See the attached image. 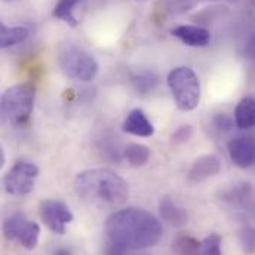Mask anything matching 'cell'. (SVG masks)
Segmentation results:
<instances>
[{
	"label": "cell",
	"mask_w": 255,
	"mask_h": 255,
	"mask_svg": "<svg viewBox=\"0 0 255 255\" xmlns=\"http://www.w3.org/2000/svg\"><path fill=\"white\" fill-rule=\"evenodd\" d=\"M124 130L127 133L135 135V136H151L154 133V127L145 116V113L139 109L132 110L127 116L124 122Z\"/></svg>",
	"instance_id": "7c38bea8"
},
{
	"label": "cell",
	"mask_w": 255,
	"mask_h": 255,
	"mask_svg": "<svg viewBox=\"0 0 255 255\" xmlns=\"http://www.w3.org/2000/svg\"><path fill=\"white\" fill-rule=\"evenodd\" d=\"M199 255H223V253H221V236L218 233L208 235L200 242Z\"/></svg>",
	"instance_id": "ffe728a7"
},
{
	"label": "cell",
	"mask_w": 255,
	"mask_h": 255,
	"mask_svg": "<svg viewBox=\"0 0 255 255\" xmlns=\"http://www.w3.org/2000/svg\"><path fill=\"white\" fill-rule=\"evenodd\" d=\"M60 65L68 77H73L80 82L94 80L100 70L98 63L92 55L74 45H67L61 51Z\"/></svg>",
	"instance_id": "5b68a950"
},
{
	"label": "cell",
	"mask_w": 255,
	"mask_h": 255,
	"mask_svg": "<svg viewBox=\"0 0 255 255\" xmlns=\"http://www.w3.org/2000/svg\"><path fill=\"white\" fill-rule=\"evenodd\" d=\"M39 175V168L34 163L18 162L4 175V190L13 196H25L34 190V183Z\"/></svg>",
	"instance_id": "52a82bcc"
},
{
	"label": "cell",
	"mask_w": 255,
	"mask_h": 255,
	"mask_svg": "<svg viewBox=\"0 0 255 255\" xmlns=\"http://www.w3.org/2000/svg\"><path fill=\"white\" fill-rule=\"evenodd\" d=\"M3 235L9 241L19 242L25 250L33 251L40 238V227L37 223L27 220L22 214H12L3 223Z\"/></svg>",
	"instance_id": "8992f818"
},
{
	"label": "cell",
	"mask_w": 255,
	"mask_h": 255,
	"mask_svg": "<svg viewBox=\"0 0 255 255\" xmlns=\"http://www.w3.org/2000/svg\"><path fill=\"white\" fill-rule=\"evenodd\" d=\"M36 86L31 82L18 83L6 89L0 100L1 113L15 125H24L34 107Z\"/></svg>",
	"instance_id": "3957f363"
},
{
	"label": "cell",
	"mask_w": 255,
	"mask_h": 255,
	"mask_svg": "<svg viewBox=\"0 0 255 255\" xmlns=\"http://www.w3.org/2000/svg\"><path fill=\"white\" fill-rule=\"evenodd\" d=\"M107 244L124 251H139L156 247L163 229L160 221L145 209L127 208L112 214L106 221Z\"/></svg>",
	"instance_id": "6da1fadb"
},
{
	"label": "cell",
	"mask_w": 255,
	"mask_h": 255,
	"mask_svg": "<svg viewBox=\"0 0 255 255\" xmlns=\"http://www.w3.org/2000/svg\"><path fill=\"white\" fill-rule=\"evenodd\" d=\"M150 154H151L150 148L144 144H129L124 151V157L133 168L144 166L150 160Z\"/></svg>",
	"instance_id": "2e32d148"
},
{
	"label": "cell",
	"mask_w": 255,
	"mask_h": 255,
	"mask_svg": "<svg viewBox=\"0 0 255 255\" xmlns=\"http://www.w3.org/2000/svg\"><path fill=\"white\" fill-rule=\"evenodd\" d=\"M168 86L172 92L177 107L181 112L197 109L202 97L200 82L190 67H177L168 74Z\"/></svg>",
	"instance_id": "277c9868"
},
{
	"label": "cell",
	"mask_w": 255,
	"mask_h": 255,
	"mask_svg": "<svg viewBox=\"0 0 255 255\" xmlns=\"http://www.w3.org/2000/svg\"><path fill=\"white\" fill-rule=\"evenodd\" d=\"M159 212L165 223L174 227H184L189 221L187 211L178 206L171 197H163L159 203Z\"/></svg>",
	"instance_id": "4fadbf2b"
},
{
	"label": "cell",
	"mask_w": 255,
	"mask_h": 255,
	"mask_svg": "<svg viewBox=\"0 0 255 255\" xmlns=\"http://www.w3.org/2000/svg\"><path fill=\"white\" fill-rule=\"evenodd\" d=\"M138 1H145V0H138Z\"/></svg>",
	"instance_id": "4316f807"
},
{
	"label": "cell",
	"mask_w": 255,
	"mask_h": 255,
	"mask_svg": "<svg viewBox=\"0 0 255 255\" xmlns=\"http://www.w3.org/2000/svg\"><path fill=\"white\" fill-rule=\"evenodd\" d=\"M245 55H247L248 60L255 61V36H253V37L248 40V43H247V46H245Z\"/></svg>",
	"instance_id": "603a6c76"
},
{
	"label": "cell",
	"mask_w": 255,
	"mask_h": 255,
	"mask_svg": "<svg viewBox=\"0 0 255 255\" xmlns=\"http://www.w3.org/2000/svg\"><path fill=\"white\" fill-rule=\"evenodd\" d=\"M235 124L239 129H251L255 127V100L247 97L239 101L235 109Z\"/></svg>",
	"instance_id": "5bb4252c"
},
{
	"label": "cell",
	"mask_w": 255,
	"mask_h": 255,
	"mask_svg": "<svg viewBox=\"0 0 255 255\" xmlns=\"http://www.w3.org/2000/svg\"><path fill=\"white\" fill-rule=\"evenodd\" d=\"M132 83H133V88H135L139 94H147V92H150L151 89H154V86L157 85V77H156L154 73L144 71V73L136 74V76L132 79Z\"/></svg>",
	"instance_id": "d6986e66"
},
{
	"label": "cell",
	"mask_w": 255,
	"mask_h": 255,
	"mask_svg": "<svg viewBox=\"0 0 255 255\" xmlns=\"http://www.w3.org/2000/svg\"><path fill=\"white\" fill-rule=\"evenodd\" d=\"M227 150L235 166L241 169H248L255 165V139L253 136H235L229 142Z\"/></svg>",
	"instance_id": "9c48e42d"
},
{
	"label": "cell",
	"mask_w": 255,
	"mask_h": 255,
	"mask_svg": "<svg viewBox=\"0 0 255 255\" xmlns=\"http://www.w3.org/2000/svg\"><path fill=\"white\" fill-rule=\"evenodd\" d=\"M200 242L189 235H178L172 242V250L177 255H199Z\"/></svg>",
	"instance_id": "e0dca14e"
},
{
	"label": "cell",
	"mask_w": 255,
	"mask_h": 255,
	"mask_svg": "<svg viewBox=\"0 0 255 255\" xmlns=\"http://www.w3.org/2000/svg\"><path fill=\"white\" fill-rule=\"evenodd\" d=\"M211 1H214V0H211Z\"/></svg>",
	"instance_id": "83f0119b"
},
{
	"label": "cell",
	"mask_w": 255,
	"mask_h": 255,
	"mask_svg": "<svg viewBox=\"0 0 255 255\" xmlns=\"http://www.w3.org/2000/svg\"><path fill=\"white\" fill-rule=\"evenodd\" d=\"M74 190L85 202L100 208L122 206L129 197L127 181L109 168L79 172L74 178Z\"/></svg>",
	"instance_id": "7a4b0ae2"
},
{
	"label": "cell",
	"mask_w": 255,
	"mask_h": 255,
	"mask_svg": "<svg viewBox=\"0 0 255 255\" xmlns=\"http://www.w3.org/2000/svg\"><path fill=\"white\" fill-rule=\"evenodd\" d=\"M79 1L80 0H58V3L55 4V9H54V16L64 21L70 27H76L77 19L74 16V7L77 6Z\"/></svg>",
	"instance_id": "ac0fdd59"
},
{
	"label": "cell",
	"mask_w": 255,
	"mask_h": 255,
	"mask_svg": "<svg viewBox=\"0 0 255 255\" xmlns=\"http://www.w3.org/2000/svg\"><path fill=\"white\" fill-rule=\"evenodd\" d=\"M57 255H70V253H68V251H65V250H61V251H58V253H57Z\"/></svg>",
	"instance_id": "d4e9b609"
},
{
	"label": "cell",
	"mask_w": 255,
	"mask_h": 255,
	"mask_svg": "<svg viewBox=\"0 0 255 255\" xmlns=\"http://www.w3.org/2000/svg\"><path fill=\"white\" fill-rule=\"evenodd\" d=\"M250 1H251V3H253V4L255 6V0H250Z\"/></svg>",
	"instance_id": "484cf974"
},
{
	"label": "cell",
	"mask_w": 255,
	"mask_h": 255,
	"mask_svg": "<svg viewBox=\"0 0 255 255\" xmlns=\"http://www.w3.org/2000/svg\"><path fill=\"white\" fill-rule=\"evenodd\" d=\"M40 218L45 223V226L58 236L65 235L67 224L73 221V212L71 209L61 202V200H54L48 199L40 203Z\"/></svg>",
	"instance_id": "ba28073f"
},
{
	"label": "cell",
	"mask_w": 255,
	"mask_h": 255,
	"mask_svg": "<svg viewBox=\"0 0 255 255\" xmlns=\"http://www.w3.org/2000/svg\"><path fill=\"white\" fill-rule=\"evenodd\" d=\"M171 33L190 48H205L211 43V33L199 25H178Z\"/></svg>",
	"instance_id": "8fae6325"
},
{
	"label": "cell",
	"mask_w": 255,
	"mask_h": 255,
	"mask_svg": "<svg viewBox=\"0 0 255 255\" xmlns=\"http://www.w3.org/2000/svg\"><path fill=\"white\" fill-rule=\"evenodd\" d=\"M28 37L25 27H6L0 22V49L22 43Z\"/></svg>",
	"instance_id": "9a60e30c"
},
{
	"label": "cell",
	"mask_w": 255,
	"mask_h": 255,
	"mask_svg": "<svg viewBox=\"0 0 255 255\" xmlns=\"http://www.w3.org/2000/svg\"><path fill=\"white\" fill-rule=\"evenodd\" d=\"M193 135V127L191 125H183L172 133V141L175 144H183L187 142Z\"/></svg>",
	"instance_id": "7402d4cb"
},
{
	"label": "cell",
	"mask_w": 255,
	"mask_h": 255,
	"mask_svg": "<svg viewBox=\"0 0 255 255\" xmlns=\"http://www.w3.org/2000/svg\"><path fill=\"white\" fill-rule=\"evenodd\" d=\"M221 171V162L215 154L199 156L189 169L187 178L191 183H202L211 177H215Z\"/></svg>",
	"instance_id": "30bf717a"
},
{
	"label": "cell",
	"mask_w": 255,
	"mask_h": 255,
	"mask_svg": "<svg viewBox=\"0 0 255 255\" xmlns=\"http://www.w3.org/2000/svg\"><path fill=\"white\" fill-rule=\"evenodd\" d=\"M239 241L241 247L245 254H254L255 253V229L253 226L247 224L239 232Z\"/></svg>",
	"instance_id": "44dd1931"
},
{
	"label": "cell",
	"mask_w": 255,
	"mask_h": 255,
	"mask_svg": "<svg viewBox=\"0 0 255 255\" xmlns=\"http://www.w3.org/2000/svg\"><path fill=\"white\" fill-rule=\"evenodd\" d=\"M4 162H6V157H4V151H3V147L0 145V169L4 166Z\"/></svg>",
	"instance_id": "cb8c5ba5"
}]
</instances>
